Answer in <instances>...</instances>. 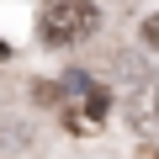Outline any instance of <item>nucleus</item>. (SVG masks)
Listing matches in <instances>:
<instances>
[{
	"label": "nucleus",
	"mask_w": 159,
	"mask_h": 159,
	"mask_svg": "<svg viewBox=\"0 0 159 159\" xmlns=\"http://www.w3.org/2000/svg\"><path fill=\"white\" fill-rule=\"evenodd\" d=\"M96 27H101V11L90 6V0H48V11L37 21V32H43L48 48L85 43V37H96Z\"/></svg>",
	"instance_id": "f257e3e1"
},
{
	"label": "nucleus",
	"mask_w": 159,
	"mask_h": 159,
	"mask_svg": "<svg viewBox=\"0 0 159 159\" xmlns=\"http://www.w3.org/2000/svg\"><path fill=\"white\" fill-rule=\"evenodd\" d=\"M58 101H64V117H69V127H74V133H96V127H101V117H106V90H96L85 74H64Z\"/></svg>",
	"instance_id": "f03ea898"
},
{
	"label": "nucleus",
	"mask_w": 159,
	"mask_h": 159,
	"mask_svg": "<svg viewBox=\"0 0 159 159\" xmlns=\"http://www.w3.org/2000/svg\"><path fill=\"white\" fill-rule=\"evenodd\" d=\"M143 43L159 53V16H148V21H143Z\"/></svg>",
	"instance_id": "7ed1b4c3"
},
{
	"label": "nucleus",
	"mask_w": 159,
	"mask_h": 159,
	"mask_svg": "<svg viewBox=\"0 0 159 159\" xmlns=\"http://www.w3.org/2000/svg\"><path fill=\"white\" fill-rule=\"evenodd\" d=\"M154 122H159V96H154Z\"/></svg>",
	"instance_id": "20e7f679"
}]
</instances>
